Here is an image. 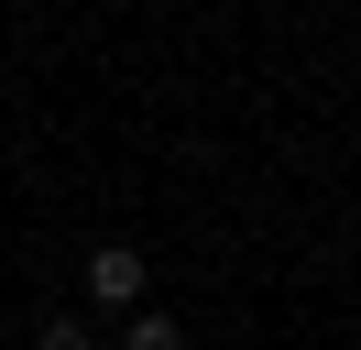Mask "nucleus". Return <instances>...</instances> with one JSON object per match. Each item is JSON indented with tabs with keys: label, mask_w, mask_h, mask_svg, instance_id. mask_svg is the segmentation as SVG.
Instances as JSON below:
<instances>
[{
	"label": "nucleus",
	"mask_w": 361,
	"mask_h": 350,
	"mask_svg": "<svg viewBox=\"0 0 361 350\" xmlns=\"http://www.w3.org/2000/svg\"><path fill=\"white\" fill-rule=\"evenodd\" d=\"M33 350H99V339H88V318H44V328H33Z\"/></svg>",
	"instance_id": "3"
},
{
	"label": "nucleus",
	"mask_w": 361,
	"mask_h": 350,
	"mask_svg": "<svg viewBox=\"0 0 361 350\" xmlns=\"http://www.w3.org/2000/svg\"><path fill=\"white\" fill-rule=\"evenodd\" d=\"M121 350H186V328H176V318H164V306H142V318H132V328H121Z\"/></svg>",
	"instance_id": "2"
},
{
	"label": "nucleus",
	"mask_w": 361,
	"mask_h": 350,
	"mask_svg": "<svg viewBox=\"0 0 361 350\" xmlns=\"http://www.w3.org/2000/svg\"><path fill=\"white\" fill-rule=\"evenodd\" d=\"M142 274H154V262H142L132 241H99L88 252V306H142Z\"/></svg>",
	"instance_id": "1"
}]
</instances>
